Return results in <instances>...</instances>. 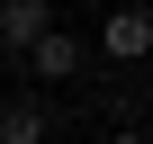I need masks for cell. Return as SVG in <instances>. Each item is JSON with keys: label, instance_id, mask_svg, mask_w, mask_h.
<instances>
[{"label": "cell", "instance_id": "cell-2", "mask_svg": "<svg viewBox=\"0 0 153 144\" xmlns=\"http://www.w3.org/2000/svg\"><path fill=\"white\" fill-rule=\"evenodd\" d=\"M18 63H27V81H72V72L90 63V45H81V36H63V27H45Z\"/></svg>", "mask_w": 153, "mask_h": 144}, {"label": "cell", "instance_id": "cell-1", "mask_svg": "<svg viewBox=\"0 0 153 144\" xmlns=\"http://www.w3.org/2000/svg\"><path fill=\"white\" fill-rule=\"evenodd\" d=\"M99 54H108V63H144V54H153V18H144V0H117V9L99 18Z\"/></svg>", "mask_w": 153, "mask_h": 144}, {"label": "cell", "instance_id": "cell-5", "mask_svg": "<svg viewBox=\"0 0 153 144\" xmlns=\"http://www.w3.org/2000/svg\"><path fill=\"white\" fill-rule=\"evenodd\" d=\"M99 144H144V135H135V126H117V135H99Z\"/></svg>", "mask_w": 153, "mask_h": 144}, {"label": "cell", "instance_id": "cell-4", "mask_svg": "<svg viewBox=\"0 0 153 144\" xmlns=\"http://www.w3.org/2000/svg\"><path fill=\"white\" fill-rule=\"evenodd\" d=\"M0 144H54V117L18 90V99H0Z\"/></svg>", "mask_w": 153, "mask_h": 144}, {"label": "cell", "instance_id": "cell-3", "mask_svg": "<svg viewBox=\"0 0 153 144\" xmlns=\"http://www.w3.org/2000/svg\"><path fill=\"white\" fill-rule=\"evenodd\" d=\"M54 27V0H0V54H27Z\"/></svg>", "mask_w": 153, "mask_h": 144}]
</instances>
